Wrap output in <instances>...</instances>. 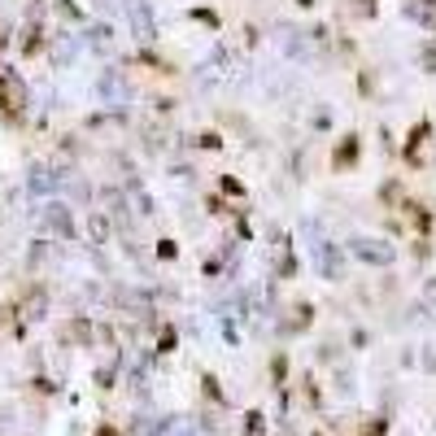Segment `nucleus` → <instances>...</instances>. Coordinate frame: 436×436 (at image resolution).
Returning <instances> with one entry per match:
<instances>
[{
	"label": "nucleus",
	"mask_w": 436,
	"mask_h": 436,
	"mask_svg": "<svg viewBox=\"0 0 436 436\" xmlns=\"http://www.w3.org/2000/svg\"><path fill=\"white\" fill-rule=\"evenodd\" d=\"M423 18H428V22L436 26V0H428V9H423Z\"/></svg>",
	"instance_id": "f257e3e1"
}]
</instances>
